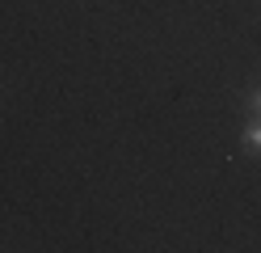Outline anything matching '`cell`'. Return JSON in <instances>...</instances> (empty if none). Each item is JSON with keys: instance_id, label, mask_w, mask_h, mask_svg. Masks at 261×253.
<instances>
[{"instance_id": "1", "label": "cell", "mask_w": 261, "mask_h": 253, "mask_svg": "<svg viewBox=\"0 0 261 253\" xmlns=\"http://www.w3.org/2000/svg\"><path fill=\"white\" fill-rule=\"evenodd\" d=\"M244 148H249L253 156H261V123H253L249 131H244Z\"/></svg>"}, {"instance_id": "2", "label": "cell", "mask_w": 261, "mask_h": 253, "mask_svg": "<svg viewBox=\"0 0 261 253\" xmlns=\"http://www.w3.org/2000/svg\"><path fill=\"white\" fill-rule=\"evenodd\" d=\"M249 114H253V118H261V89H257V93H249Z\"/></svg>"}]
</instances>
